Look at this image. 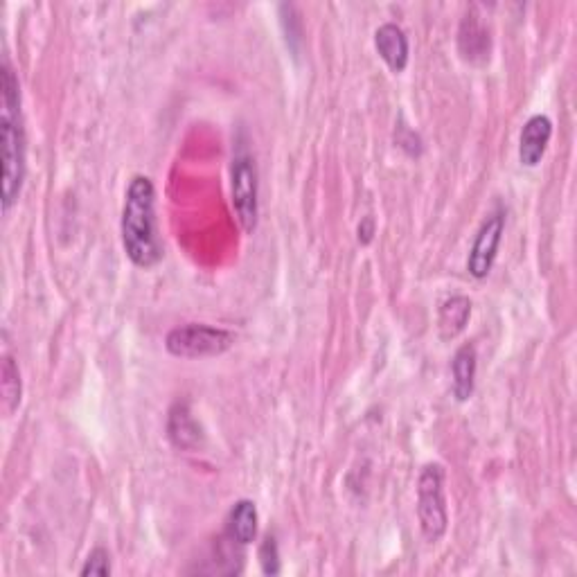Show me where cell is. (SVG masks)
Instances as JSON below:
<instances>
[{"instance_id":"3957f363","label":"cell","mask_w":577,"mask_h":577,"mask_svg":"<svg viewBox=\"0 0 577 577\" xmlns=\"http://www.w3.org/2000/svg\"><path fill=\"white\" fill-rule=\"evenodd\" d=\"M417 519H420V530L429 544H438L447 535L449 510L445 496V467L440 463L424 465L417 478Z\"/></svg>"},{"instance_id":"52a82bcc","label":"cell","mask_w":577,"mask_h":577,"mask_svg":"<svg viewBox=\"0 0 577 577\" xmlns=\"http://www.w3.org/2000/svg\"><path fill=\"white\" fill-rule=\"evenodd\" d=\"M553 138V120L548 115H532L523 124L519 138V161L523 167H537L546 156L548 142Z\"/></svg>"},{"instance_id":"5bb4252c","label":"cell","mask_w":577,"mask_h":577,"mask_svg":"<svg viewBox=\"0 0 577 577\" xmlns=\"http://www.w3.org/2000/svg\"><path fill=\"white\" fill-rule=\"evenodd\" d=\"M0 390H3V411L5 415H12L16 408L21 406V370L16 366L12 354L3 357V379H0Z\"/></svg>"},{"instance_id":"7c38bea8","label":"cell","mask_w":577,"mask_h":577,"mask_svg":"<svg viewBox=\"0 0 577 577\" xmlns=\"http://www.w3.org/2000/svg\"><path fill=\"white\" fill-rule=\"evenodd\" d=\"M472 316V300L467 296H451L440 307L438 314V330L445 341L456 339L465 330Z\"/></svg>"},{"instance_id":"6da1fadb","label":"cell","mask_w":577,"mask_h":577,"mask_svg":"<svg viewBox=\"0 0 577 577\" xmlns=\"http://www.w3.org/2000/svg\"><path fill=\"white\" fill-rule=\"evenodd\" d=\"M122 246L140 269H152L163 260V244L156 224V188L149 176H133L122 206Z\"/></svg>"},{"instance_id":"4fadbf2b","label":"cell","mask_w":577,"mask_h":577,"mask_svg":"<svg viewBox=\"0 0 577 577\" xmlns=\"http://www.w3.org/2000/svg\"><path fill=\"white\" fill-rule=\"evenodd\" d=\"M167 436H170L172 445L179 449H194L199 445L201 429L194 422L188 404H176L170 411V420H167Z\"/></svg>"},{"instance_id":"7a4b0ae2","label":"cell","mask_w":577,"mask_h":577,"mask_svg":"<svg viewBox=\"0 0 577 577\" xmlns=\"http://www.w3.org/2000/svg\"><path fill=\"white\" fill-rule=\"evenodd\" d=\"M0 140H3V210L10 212L25 181V129L21 115V84L10 61L0 73Z\"/></svg>"},{"instance_id":"8992f818","label":"cell","mask_w":577,"mask_h":577,"mask_svg":"<svg viewBox=\"0 0 577 577\" xmlns=\"http://www.w3.org/2000/svg\"><path fill=\"white\" fill-rule=\"evenodd\" d=\"M503 230H505V210L499 206L485 217L474 237L472 251H469L467 257V271L472 278L485 280L487 275H490L503 242Z\"/></svg>"},{"instance_id":"277c9868","label":"cell","mask_w":577,"mask_h":577,"mask_svg":"<svg viewBox=\"0 0 577 577\" xmlns=\"http://www.w3.org/2000/svg\"><path fill=\"white\" fill-rule=\"evenodd\" d=\"M235 336L221 327H212L206 323H188L165 336V348L172 357L181 359H203L217 357L233 348Z\"/></svg>"},{"instance_id":"5b68a950","label":"cell","mask_w":577,"mask_h":577,"mask_svg":"<svg viewBox=\"0 0 577 577\" xmlns=\"http://www.w3.org/2000/svg\"><path fill=\"white\" fill-rule=\"evenodd\" d=\"M230 194L237 219L246 233H255L257 217H260V201H257V167L255 158L248 154L244 145L237 147L230 163Z\"/></svg>"},{"instance_id":"9a60e30c","label":"cell","mask_w":577,"mask_h":577,"mask_svg":"<svg viewBox=\"0 0 577 577\" xmlns=\"http://www.w3.org/2000/svg\"><path fill=\"white\" fill-rule=\"evenodd\" d=\"M82 577H88V575H95V577H106V575H111V555H109V550L102 548V546H97L91 550V555L86 557V564L82 566Z\"/></svg>"},{"instance_id":"2e32d148","label":"cell","mask_w":577,"mask_h":577,"mask_svg":"<svg viewBox=\"0 0 577 577\" xmlns=\"http://www.w3.org/2000/svg\"><path fill=\"white\" fill-rule=\"evenodd\" d=\"M260 566L264 575H278L280 573V553L275 537H264L260 546Z\"/></svg>"},{"instance_id":"e0dca14e","label":"cell","mask_w":577,"mask_h":577,"mask_svg":"<svg viewBox=\"0 0 577 577\" xmlns=\"http://www.w3.org/2000/svg\"><path fill=\"white\" fill-rule=\"evenodd\" d=\"M372 233H375V224H372V219H366L359 226V239H361L363 244H368L370 239H372Z\"/></svg>"},{"instance_id":"ba28073f","label":"cell","mask_w":577,"mask_h":577,"mask_svg":"<svg viewBox=\"0 0 577 577\" xmlns=\"http://www.w3.org/2000/svg\"><path fill=\"white\" fill-rule=\"evenodd\" d=\"M375 48L379 52V57L386 61V66L393 70V73H404L408 66V55H411V48H408V37L406 32L395 23H384L375 32Z\"/></svg>"},{"instance_id":"30bf717a","label":"cell","mask_w":577,"mask_h":577,"mask_svg":"<svg viewBox=\"0 0 577 577\" xmlns=\"http://www.w3.org/2000/svg\"><path fill=\"white\" fill-rule=\"evenodd\" d=\"M476 368H478V357L476 348L472 343H465L463 348H458L454 354V361H451V377H454V397L458 402H467L474 395L476 386Z\"/></svg>"},{"instance_id":"9c48e42d","label":"cell","mask_w":577,"mask_h":577,"mask_svg":"<svg viewBox=\"0 0 577 577\" xmlns=\"http://www.w3.org/2000/svg\"><path fill=\"white\" fill-rule=\"evenodd\" d=\"M257 508L253 501L242 499L237 501L228 512L226 519V539L235 546H248L257 537Z\"/></svg>"},{"instance_id":"8fae6325","label":"cell","mask_w":577,"mask_h":577,"mask_svg":"<svg viewBox=\"0 0 577 577\" xmlns=\"http://www.w3.org/2000/svg\"><path fill=\"white\" fill-rule=\"evenodd\" d=\"M458 46L460 52H463V59L467 61L490 59V32H487L485 25L478 21L474 10L467 12L463 23H460Z\"/></svg>"}]
</instances>
